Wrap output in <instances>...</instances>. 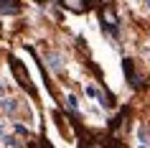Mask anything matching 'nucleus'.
Returning a JSON list of instances; mask_svg holds the SVG:
<instances>
[{
	"instance_id": "f257e3e1",
	"label": "nucleus",
	"mask_w": 150,
	"mask_h": 148,
	"mask_svg": "<svg viewBox=\"0 0 150 148\" xmlns=\"http://www.w3.org/2000/svg\"><path fill=\"white\" fill-rule=\"evenodd\" d=\"M10 69H13V74H16V79L21 82V87H23L25 92H31V94H36V89H33V84H31V77H28V71H25V66L18 59H10Z\"/></svg>"
},
{
	"instance_id": "f03ea898",
	"label": "nucleus",
	"mask_w": 150,
	"mask_h": 148,
	"mask_svg": "<svg viewBox=\"0 0 150 148\" xmlns=\"http://www.w3.org/2000/svg\"><path fill=\"white\" fill-rule=\"evenodd\" d=\"M122 66H125V77H127V82H130V84H132L135 89H140V87L145 84V82H142V77H137V71H135V64H132V59H125V64H122Z\"/></svg>"
},
{
	"instance_id": "7ed1b4c3",
	"label": "nucleus",
	"mask_w": 150,
	"mask_h": 148,
	"mask_svg": "<svg viewBox=\"0 0 150 148\" xmlns=\"http://www.w3.org/2000/svg\"><path fill=\"white\" fill-rule=\"evenodd\" d=\"M0 13H5V16H16V13H21V3L18 0H0Z\"/></svg>"
},
{
	"instance_id": "20e7f679",
	"label": "nucleus",
	"mask_w": 150,
	"mask_h": 148,
	"mask_svg": "<svg viewBox=\"0 0 150 148\" xmlns=\"http://www.w3.org/2000/svg\"><path fill=\"white\" fill-rule=\"evenodd\" d=\"M61 5L66 10H71V13H84L87 10V3L84 0H61Z\"/></svg>"
},
{
	"instance_id": "39448f33",
	"label": "nucleus",
	"mask_w": 150,
	"mask_h": 148,
	"mask_svg": "<svg viewBox=\"0 0 150 148\" xmlns=\"http://www.w3.org/2000/svg\"><path fill=\"white\" fill-rule=\"evenodd\" d=\"M102 21H104V26H117V23H120L112 5H104V8H102Z\"/></svg>"
},
{
	"instance_id": "423d86ee",
	"label": "nucleus",
	"mask_w": 150,
	"mask_h": 148,
	"mask_svg": "<svg viewBox=\"0 0 150 148\" xmlns=\"http://www.w3.org/2000/svg\"><path fill=\"white\" fill-rule=\"evenodd\" d=\"M48 64H51V69H54V71H59V69H61V56H59V54H48Z\"/></svg>"
},
{
	"instance_id": "0eeeda50",
	"label": "nucleus",
	"mask_w": 150,
	"mask_h": 148,
	"mask_svg": "<svg viewBox=\"0 0 150 148\" xmlns=\"http://www.w3.org/2000/svg\"><path fill=\"white\" fill-rule=\"evenodd\" d=\"M84 148H102L99 143H84Z\"/></svg>"
},
{
	"instance_id": "6e6552de",
	"label": "nucleus",
	"mask_w": 150,
	"mask_h": 148,
	"mask_svg": "<svg viewBox=\"0 0 150 148\" xmlns=\"http://www.w3.org/2000/svg\"><path fill=\"white\" fill-rule=\"evenodd\" d=\"M84 3H87V8L89 5H97V0H84Z\"/></svg>"
},
{
	"instance_id": "1a4fd4ad",
	"label": "nucleus",
	"mask_w": 150,
	"mask_h": 148,
	"mask_svg": "<svg viewBox=\"0 0 150 148\" xmlns=\"http://www.w3.org/2000/svg\"><path fill=\"white\" fill-rule=\"evenodd\" d=\"M0 94H3V84H0Z\"/></svg>"
},
{
	"instance_id": "9d476101",
	"label": "nucleus",
	"mask_w": 150,
	"mask_h": 148,
	"mask_svg": "<svg viewBox=\"0 0 150 148\" xmlns=\"http://www.w3.org/2000/svg\"><path fill=\"white\" fill-rule=\"evenodd\" d=\"M46 148H51V143H46Z\"/></svg>"
},
{
	"instance_id": "9b49d317",
	"label": "nucleus",
	"mask_w": 150,
	"mask_h": 148,
	"mask_svg": "<svg viewBox=\"0 0 150 148\" xmlns=\"http://www.w3.org/2000/svg\"><path fill=\"white\" fill-rule=\"evenodd\" d=\"M148 5H150V0H148Z\"/></svg>"
}]
</instances>
